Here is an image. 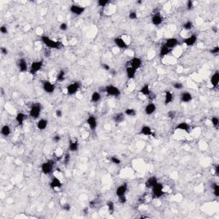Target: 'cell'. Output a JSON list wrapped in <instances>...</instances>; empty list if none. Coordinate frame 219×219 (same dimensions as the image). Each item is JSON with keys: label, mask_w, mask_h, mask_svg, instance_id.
<instances>
[{"label": "cell", "mask_w": 219, "mask_h": 219, "mask_svg": "<svg viewBox=\"0 0 219 219\" xmlns=\"http://www.w3.org/2000/svg\"><path fill=\"white\" fill-rule=\"evenodd\" d=\"M41 42L44 44V45L49 48V49H57V50H59L63 47V44L61 43L60 41H57V40H54L52 39H51L50 37L46 36V35H43L41 36Z\"/></svg>", "instance_id": "6da1fadb"}, {"label": "cell", "mask_w": 219, "mask_h": 219, "mask_svg": "<svg viewBox=\"0 0 219 219\" xmlns=\"http://www.w3.org/2000/svg\"><path fill=\"white\" fill-rule=\"evenodd\" d=\"M151 198L153 199H160L161 197L164 195L165 192H164V186L163 183L158 181L152 188H151Z\"/></svg>", "instance_id": "7a4b0ae2"}, {"label": "cell", "mask_w": 219, "mask_h": 219, "mask_svg": "<svg viewBox=\"0 0 219 219\" xmlns=\"http://www.w3.org/2000/svg\"><path fill=\"white\" fill-rule=\"evenodd\" d=\"M55 161L54 160H47L41 164V172L44 175H51L54 170Z\"/></svg>", "instance_id": "3957f363"}, {"label": "cell", "mask_w": 219, "mask_h": 219, "mask_svg": "<svg viewBox=\"0 0 219 219\" xmlns=\"http://www.w3.org/2000/svg\"><path fill=\"white\" fill-rule=\"evenodd\" d=\"M42 111V105L39 103L33 104L29 110V116L33 119H38Z\"/></svg>", "instance_id": "277c9868"}, {"label": "cell", "mask_w": 219, "mask_h": 219, "mask_svg": "<svg viewBox=\"0 0 219 219\" xmlns=\"http://www.w3.org/2000/svg\"><path fill=\"white\" fill-rule=\"evenodd\" d=\"M80 89H81V83L78 81H74L67 86L66 92L69 96H73V95H76Z\"/></svg>", "instance_id": "5b68a950"}, {"label": "cell", "mask_w": 219, "mask_h": 219, "mask_svg": "<svg viewBox=\"0 0 219 219\" xmlns=\"http://www.w3.org/2000/svg\"><path fill=\"white\" fill-rule=\"evenodd\" d=\"M105 92L107 95L111 96V97H119L121 95L120 89L114 85H107L105 87Z\"/></svg>", "instance_id": "8992f818"}, {"label": "cell", "mask_w": 219, "mask_h": 219, "mask_svg": "<svg viewBox=\"0 0 219 219\" xmlns=\"http://www.w3.org/2000/svg\"><path fill=\"white\" fill-rule=\"evenodd\" d=\"M43 64H44L43 60L34 61V62H33V63H31L30 68H29V72H30L31 75L34 76L35 74H37L39 71L42 68Z\"/></svg>", "instance_id": "52a82bcc"}, {"label": "cell", "mask_w": 219, "mask_h": 219, "mask_svg": "<svg viewBox=\"0 0 219 219\" xmlns=\"http://www.w3.org/2000/svg\"><path fill=\"white\" fill-rule=\"evenodd\" d=\"M86 9L81 5H78V4H72L69 7V11L76 15H81L85 12Z\"/></svg>", "instance_id": "ba28073f"}, {"label": "cell", "mask_w": 219, "mask_h": 219, "mask_svg": "<svg viewBox=\"0 0 219 219\" xmlns=\"http://www.w3.org/2000/svg\"><path fill=\"white\" fill-rule=\"evenodd\" d=\"M42 88H43V90L45 91L46 93L51 94V93L54 92V91L56 89V87H55V85L52 82H51L49 81H45L42 83Z\"/></svg>", "instance_id": "9c48e42d"}, {"label": "cell", "mask_w": 219, "mask_h": 219, "mask_svg": "<svg viewBox=\"0 0 219 219\" xmlns=\"http://www.w3.org/2000/svg\"><path fill=\"white\" fill-rule=\"evenodd\" d=\"M129 189V186L127 183H122L120 186H118L116 189V195L117 197H121L126 195Z\"/></svg>", "instance_id": "30bf717a"}, {"label": "cell", "mask_w": 219, "mask_h": 219, "mask_svg": "<svg viewBox=\"0 0 219 219\" xmlns=\"http://www.w3.org/2000/svg\"><path fill=\"white\" fill-rule=\"evenodd\" d=\"M129 66H131L132 68H134L135 69H136V70H138L139 68L142 66V60H141L140 57H135L131 58V59L129 61Z\"/></svg>", "instance_id": "8fae6325"}, {"label": "cell", "mask_w": 219, "mask_h": 219, "mask_svg": "<svg viewBox=\"0 0 219 219\" xmlns=\"http://www.w3.org/2000/svg\"><path fill=\"white\" fill-rule=\"evenodd\" d=\"M87 124L89 127V129L94 131L98 127V122L94 116H89L87 119Z\"/></svg>", "instance_id": "7c38bea8"}, {"label": "cell", "mask_w": 219, "mask_h": 219, "mask_svg": "<svg viewBox=\"0 0 219 219\" xmlns=\"http://www.w3.org/2000/svg\"><path fill=\"white\" fill-rule=\"evenodd\" d=\"M197 35L196 34H192L187 38H184L182 39V43L185 44L187 46H193L196 44L197 42Z\"/></svg>", "instance_id": "4fadbf2b"}, {"label": "cell", "mask_w": 219, "mask_h": 219, "mask_svg": "<svg viewBox=\"0 0 219 219\" xmlns=\"http://www.w3.org/2000/svg\"><path fill=\"white\" fill-rule=\"evenodd\" d=\"M164 45L167 46L169 49L172 50V49H174V48L177 47V46L179 45V40H178L176 38H174V37L167 39Z\"/></svg>", "instance_id": "5bb4252c"}, {"label": "cell", "mask_w": 219, "mask_h": 219, "mask_svg": "<svg viewBox=\"0 0 219 219\" xmlns=\"http://www.w3.org/2000/svg\"><path fill=\"white\" fill-rule=\"evenodd\" d=\"M114 43L117 48H119L120 50H125L128 48V44L126 43V41L122 38V37H116L114 39Z\"/></svg>", "instance_id": "9a60e30c"}, {"label": "cell", "mask_w": 219, "mask_h": 219, "mask_svg": "<svg viewBox=\"0 0 219 219\" xmlns=\"http://www.w3.org/2000/svg\"><path fill=\"white\" fill-rule=\"evenodd\" d=\"M180 100L181 103H190L193 100V95L189 92H182L180 95Z\"/></svg>", "instance_id": "2e32d148"}, {"label": "cell", "mask_w": 219, "mask_h": 219, "mask_svg": "<svg viewBox=\"0 0 219 219\" xmlns=\"http://www.w3.org/2000/svg\"><path fill=\"white\" fill-rule=\"evenodd\" d=\"M190 125L189 123H188L187 122H181L180 123H178L175 127V129L176 130H180V131H183V132H186L189 134L190 133Z\"/></svg>", "instance_id": "e0dca14e"}, {"label": "cell", "mask_w": 219, "mask_h": 219, "mask_svg": "<svg viewBox=\"0 0 219 219\" xmlns=\"http://www.w3.org/2000/svg\"><path fill=\"white\" fill-rule=\"evenodd\" d=\"M140 134L141 135L145 136H154L155 137V134L153 133L152 129H151V127L147 126V125H143L141 127V129L140 130Z\"/></svg>", "instance_id": "ac0fdd59"}, {"label": "cell", "mask_w": 219, "mask_h": 219, "mask_svg": "<svg viewBox=\"0 0 219 219\" xmlns=\"http://www.w3.org/2000/svg\"><path fill=\"white\" fill-rule=\"evenodd\" d=\"M151 23L154 26H159L161 25L163 22H164V18L163 16L160 15V13H155L154 15L151 16Z\"/></svg>", "instance_id": "d6986e66"}, {"label": "cell", "mask_w": 219, "mask_h": 219, "mask_svg": "<svg viewBox=\"0 0 219 219\" xmlns=\"http://www.w3.org/2000/svg\"><path fill=\"white\" fill-rule=\"evenodd\" d=\"M63 186V183L59 178L57 177H53L52 181H50V188L53 190H56L57 188H60Z\"/></svg>", "instance_id": "ffe728a7"}, {"label": "cell", "mask_w": 219, "mask_h": 219, "mask_svg": "<svg viewBox=\"0 0 219 219\" xmlns=\"http://www.w3.org/2000/svg\"><path fill=\"white\" fill-rule=\"evenodd\" d=\"M157 110V106L153 103V102H150L149 104H147L146 107H145V113L147 116H151Z\"/></svg>", "instance_id": "44dd1931"}, {"label": "cell", "mask_w": 219, "mask_h": 219, "mask_svg": "<svg viewBox=\"0 0 219 219\" xmlns=\"http://www.w3.org/2000/svg\"><path fill=\"white\" fill-rule=\"evenodd\" d=\"M174 94L173 92H171L170 91H166L164 92V105H168L170 103H172L174 101Z\"/></svg>", "instance_id": "7402d4cb"}, {"label": "cell", "mask_w": 219, "mask_h": 219, "mask_svg": "<svg viewBox=\"0 0 219 219\" xmlns=\"http://www.w3.org/2000/svg\"><path fill=\"white\" fill-rule=\"evenodd\" d=\"M210 83L212 85L213 87H215V88H217L218 87V84H219V71L218 70H217L213 75L211 77V79H210Z\"/></svg>", "instance_id": "603a6c76"}, {"label": "cell", "mask_w": 219, "mask_h": 219, "mask_svg": "<svg viewBox=\"0 0 219 219\" xmlns=\"http://www.w3.org/2000/svg\"><path fill=\"white\" fill-rule=\"evenodd\" d=\"M18 68L21 73H25L28 71V63L25 58L22 57L18 60Z\"/></svg>", "instance_id": "cb8c5ba5"}, {"label": "cell", "mask_w": 219, "mask_h": 219, "mask_svg": "<svg viewBox=\"0 0 219 219\" xmlns=\"http://www.w3.org/2000/svg\"><path fill=\"white\" fill-rule=\"evenodd\" d=\"M151 92H151V87H150L149 84H145V85H143L141 87V88L140 89V93L141 95L145 96V97H147V98L150 96V94H151Z\"/></svg>", "instance_id": "d4e9b609"}, {"label": "cell", "mask_w": 219, "mask_h": 219, "mask_svg": "<svg viewBox=\"0 0 219 219\" xmlns=\"http://www.w3.org/2000/svg\"><path fill=\"white\" fill-rule=\"evenodd\" d=\"M126 115L123 113V112H117V113L114 114L112 118H113L114 122L116 123V124H119V123H122L123 122L125 121V116Z\"/></svg>", "instance_id": "484cf974"}, {"label": "cell", "mask_w": 219, "mask_h": 219, "mask_svg": "<svg viewBox=\"0 0 219 219\" xmlns=\"http://www.w3.org/2000/svg\"><path fill=\"white\" fill-rule=\"evenodd\" d=\"M159 181L158 178L156 176H150L146 181V183H145V186L146 188L148 189H151L157 182Z\"/></svg>", "instance_id": "4316f807"}, {"label": "cell", "mask_w": 219, "mask_h": 219, "mask_svg": "<svg viewBox=\"0 0 219 219\" xmlns=\"http://www.w3.org/2000/svg\"><path fill=\"white\" fill-rule=\"evenodd\" d=\"M27 117H28V116L25 113L19 112V113L16 114V116H15V122H17V124L19 126H22V125H23V122L27 119Z\"/></svg>", "instance_id": "83f0119b"}, {"label": "cell", "mask_w": 219, "mask_h": 219, "mask_svg": "<svg viewBox=\"0 0 219 219\" xmlns=\"http://www.w3.org/2000/svg\"><path fill=\"white\" fill-rule=\"evenodd\" d=\"M79 142L77 140H70L69 143H68V150L70 152H76L79 150Z\"/></svg>", "instance_id": "f1b7e54d"}, {"label": "cell", "mask_w": 219, "mask_h": 219, "mask_svg": "<svg viewBox=\"0 0 219 219\" xmlns=\"http://www.w3.org/2000/svg\"><path fill=\"white\" fill-rule=\"evenodd\" d=\"M136 72H137V70L134 68H132L131 66H127V68H126V76H127L129 80H133V79L135 78Z\"/></svg>", "instance_id": "f546056e"}, {"label": "cell", "mask_w": 219, "mask_h": 219, "mask_svg": "<svg viewBox=\"0 0 219 219\" xmlns=\"http://www.w3.org/2000/svg\"><path fill=\"white\" fill-rule=\"evenodd\" d=\"M171 52V50L169 49L167 46L164 45H163L160 47V51H159V57L160 58H164L166 56H168L170 53Z\"/></svg>", "instance_id": "4dcf8cb0"}, {"label": "cell", "mask_w": 219, "mask_h": 219, "mask_svg": "<svg viewBox=\"0 0 219 219\" xmlns=\"http://www.w3.org/2000/svg\"><path fill=\"white\" fill-rule=\"evenodd\" d=\"M48 126V120H46L45 118H41L39 119L37 122V129L39 130H45Z\"/></svg>", "instance_id": "1f68e13d"}, {"label": "cell", "mask_w": 219, "mask_h": 219, "mask_svg": "<svg viewBox=\"0 0 219 219\" xmlns=\"http://www.w3.org/2000/svg\"><path fill=\"white\" fill-rule=\"evenodd\" d=\"M10 134H11V129L9 125L5 124V125L2 126V128H1V135H2L4 136V137H8V136L10 135Z\"/></svg>", "instance_id": "d6a6232c"}, {"label": "cell", "mask_w": 219, "mask_h": 219, "mask_svg": "<svg viewBox=\"0 0 219 219\" xmlns=\"http://www.w3.org/2000/svg\"><path fill=\"white\" fill-rule=\"evenodd\" d=\"M101 99V94L98 91H95L91 95V102L92 103H98Z\"/></svg>", "instance_id": "836d02e7"}, {"label": "cell", "mask_w": 219, "mask_h": 219, "mask_svg": "<svg viewBox=\"0 0 219 219\" xmlns=\"http://www.w3.org/2000/svg\"><path fill=\"white\" fill-rule=\"evenodd\" d=\"M65 71L63 70V69H62L60 70L58 73H57V77H56V80H57V82H63V81H65Z\"/></svg>", "instance_id": "e575fe53"}, {"label": "cell", "mask_w": 219, "mask_h": 219, "mask_svg": "<svg viewBox=\"0 0 219 219\" xmlns=\"http://www.w3.org/2000/svg\"><path fill=\"white\" fill-rule=\"evenodd\" d=\"M124 114L127 116H131V117H134V116H135L136 114V111L134 109V108H127L126 110H125V111H124Z\"/></svg>", "instance_id": "d590c367"}, {"label": "cell", "mask_w": 219, "mask_h": 219, "mask_svg": "<svg viewBox=\"0 0 219 219\" xmlns=\"http://www.w3.org/2000/svg\"><path fill=\"white\" fill-rule=\"evenodd\" d=\"M106 206H107L108 212L110 213H113L115 212V204L112 200H108L106 202Z\"/></svg>", "instance_id": "8d00e7d4"}, {"label": "cell", "mask_w": 219, "mask_h": 219, "mask_svg": "<svg viewBox=\"0 0 219 219\" xmlns=\"http://www.w3.org/2000/svg\"><path fill=\"white\" fill-rule=\"evenodd\" d=\"M212 188L213 191V194L215 195V197L218 198L219 197V185L218 183H212Z\"/></svg>", "instance_id": "74e56055"}, {"label": "cell", "mask_w": 219, "mask_h": 219, "mask_svg": "<svg viewBox=\"0 0 219 219\" xmlns=\"http://www.w3.org/2000/svg\"><path fill=\"white\" fill-rule=\"evenodd\" d=\"M182 28H183V29H184V30H186V31L191 30V29L194 28V23H193L192 21H187L186 23L183 24Z\"/></svg>", "instance_id": "f35d334b"}, {"label": "cell", "mask_w": 219, "mask_h": 219, "mask_svg": "<svg viewBox=\"0 0 219 219\" xmlns=\"http://www.w3.org/2000/svg\"><path fill=\"white\" fill-rule=\"evenodd\" d=\"M211 122H212V126L216 129L218 128L219 125V118L218 116H212V119H211Z\"/></svg>", "instance_id": "ab89813d"}, {"label": "cell", "mask_w": 219, "mask_h": 219, "mask_svg": "<svg viewBox=\"0 0 219 219\" xmlns=\"http://www.w3.org/2000/svg\"><path fill=\"white\" fill-rule=\"evenodd\" d=\"M172 86H173L174 89H175V90H181V89H183V87H184L183 83L179 82V81H175V82H173Z\"/></svg>", "instance_id": "60d3db41"}, {"label": "cell", "mask_w": 219, "mask_h": 219, "mask_svg": "<svg viewBox=\"0 0 219 219\" xmlns=\"http://www.w3.org/2000/svg\"><path fill=\"white\" fill-rule=\"evenodd\" d=\"M176 114L177 112L174 111V110H171V111H168V113H167V117L169 118V119H171V120H173L175 118V116H176Z\"/></svg>", "instance_id": "b9f144b4"}, {"label": "cell", "mask_w": 219, "mask_h": 219, "mask_svg": "<svg viewBox=\"0 0 219 219\" xmlns=\"http://www.w3.org/2000/svg\"><path fill=\"white\" fill-rule=\"evenodd\" d=\"M98 5L99 7H105L106 5H108L109 4H111V1L110 0H98L97 2Z\"/></svg>", "instance_id": "7bdbcfd3"}, {"label": "cell", "mask_w": 219, "mask_h": 219, "mask_svg": "<svg viewBox=\"0 0 219 219\" xmlns=\"http://www.w3.org/2000/svg\"><path fill=\"white\" fill-rule=\"evenodd\" d=\"M111 162L114 164H116V165H119V164H121L122 161L121 159H119V158H117L116 156H112V157H111Z\"/></svg>", "instance_id": "ee69618b"}, {"label": "cell", "mask_w": 219, "mask_h": 219, "mask_svg": "<svg viewBox=\"0 0 219 219\" xmlns=\"http://www.w3.org/2000/svg\"><path fill=\"white\" fill-rule=\"evenodd\" d=\"M63 164H65V165H67L68 164V163H69V161H70V154L67 152L64 156H63Z\"/></svg>", "instance_id": "f6af8a7d"}, {"label": "cell", "mask_w": 219, "mask_h": 219, "mask_svg": "<svg viewBox=\"0 0 219 219\" xmlns=\"http://www.w3.org/2000/svg\"><path fill=\"white\" fill-rule=\"evenodd\" d=\"M129 19H131V20H135V19H137V17H138L137 12H136L135 10H132V11H130L129 14Z\"/></svg>", "instance_id": "bcb514c9"}, {"label": "cell", "mask_w": 219, "mask_h": 219, "mask_svg": "<svg viewBox=\"0 0 219 219\" xmlns=\"http://www.w3.org/2000/svg\"><path fill=\"white\" fill-rule=\"evenodd\" d=\"M62 209H63L64 212H68L70 210H71V205H70V204H68V203H65V204H63L62 205Z\"/></svg>", "instance_id": "7dc6e473"}, {"label": "cell", "mask_w": 219, "mask_h": 219, "mask_svg": "<svg viewBox=\"0 0 219 219\" xmlns=\"http://www.w3.org/2000/svg\"><path fill=\"white\" fill-rule=\"evenodd\" d=\"M194 8V4L192 0H188L187 2V9L188 10H192Z\"/></svg>", "instance_id": "c3c4849f"}, {"label": "cell", "mask_w": 219, "mask_h": 219, "mask_svg": "<svg viewBox=\"0 0 219 219\" xmlns=\"http://www.w3.org/2000/svg\"><path fill=\"white\" fill-rule=\"evenodd\" d=\"M210 53L212 55H218L219 53V46L218 45H216L215 47H213L212 49L210 50Z\"/></svg>", "instance_id": "681fc988"}, {"label": "cell", "mask_w": 219, "mask_h": 219, "mask_svg": "<svg viewBox=\"0 0 219 219\" xmlns=\"http://www.w3.org/2000/svg\"><path fill=\"white\" fill-rule=\"evenodd\" d=\"M68 24L66 23H62L59 26V29L61 31H66L68 29Z\"/></svg>", "instance_id": "f907efd6"}, {"label": "cell", "mask_w": 219, "mask_h": 219, "mask_svg": "<svg viewBox=\"0 0 219 219\" xmlns=\"http://www.w3.org/2000/svg\"><path fill=\"white\" fill-rule=\"evenodd\" d=\"M0 33H1L2 34H7L8 33L7 27L4 26V25L1 26V27H0Z\"/></svg>", "instance_id": "816d5d0a"}, {"label": "cell", "mask_w": 219, "mask_h": 219, "mask_svg": "<svg viewBox=\"0 0 219 219\" xmlns=\"http://www.w3.org/2000/svg\"><path fill=\"white\" fill-rule=\"evenodd\" d=\"M118 200H119L120 204H126V203H127V198H126V195H124V196L118 197Z\"/></svg>", "instance_id": "f5cc1de1"}, {"label": "cell", "mask_w": 219, "mask_h": 219, "mask_svg": "<svg viewBox=\"0 0 219 219\" xmlns=\"http://www.w3.org/2000/svg\"><path fill=\"white\" fill-rule=\"evenodd\" d=\"M52 140L55 142V143H58V142H60L61 140V136L58 135H54L52 138Z\"/></svg>", "instance_id": "db71d44e"}, {"label": "cell", "mask_w": 219, "mask_h": 219, "mask_svg": "<svg viewBox=\"0 0 219 219\" xmlns=\"http://www.w3.org/2000/svg\"><path fill=\"white\" fill-rule=\"evenodd\" d=\"M102 68H103V69H105V70H106V71H111V66L109 65V64H107V63H103L102 64Z\"/></svg>", "instance_id": "11a10c76"}, {"label": "cell", "mask_w": 219, "mask_h": 219, "mask_svg": "<svg viewBox=\"0 0 219 219\" xmlns=\"http://www.w3.org/2000/svg\"><path fill=\"white\" fill-rule=\"evenodd\" d=\"M0 52H1V53H2V55H4V56H6V55L8 54L7 48H5V47H1Z\"/></svg>", "instance_id": "9f6ffc18"}, {"label": "cell", "mask_w": 219, "mask_h": 219, "mask_svg": "<svg viewBox=\"0 0 219 219\" xmlns=\"http://www.w3.org/2000/svg\"><path fill=\"white\" fill-rule=\"evenodd\" d=\"M55 113H56V116L57 117H62L63 116V111H62V110H60V109H57Z\"/></svg>", "instance_id": "6f0895ef"}, {"label": "cell", "mask_w": 219, "mask_h": 219, "mask_svg": "<svg viewBox=\"0 0 219 219\" xmlns=\"http://www.w3.org/2000/svg\"><path fill=\"white\" fill-rule=\"evenodd\" d=\"M45 56L46 57H49L51 56V49L49 48H46L45 50Z\"/></svg>", "instance_id": "680465c9"}, {"label": "cell", "mask_w": 219, "mask_h": 219, "mask_svg": "<svg viewBox=\"0 0 219 219\" xmlns=\"http://www.w3.org/2000/svg\"><path fill=\"white\" fill-rule=\"evenodd\" d=\"M215 175H216L217 176H218L219 175V165L218 164H217L216 167H215Z\"/></svg>", "instance_id": "91938a15"}, {"label": "cell", "mask_w": 219, "mask_h": 219, "mask_svg": "<svg viewBox=\"0 0 219 219\" xmlns=\"http://www.w3.org/2000/svg\"><path fill=\"white\" fill-rule=\"evenodd\" d=\"M111 76H116L117 75V72H116V70H115V69H111Z\"/></svg>", "instance_id": "94428289"}, {"label": "cell", "mask_w": 219, "mask_h": 219, "mask_svg": "<svg viewBox=\"0 0 219 219\" xmlns=\"http://www.w3.org/2000/svg\"><path fill=\"white\" fill-rule=\"evenodd\" d=\"M212 30L214 31L215 33H218V28H217L216 27H213V28H212Z\"/></svg>", "instance_id": "6125c7cd"}, {"label": "cell", "mask_w": 219, "mask_h": 219, "mask_svg": "<svg viewBox=\"0 0 219 219\" xmlns=\"http://www.w3.org/2000/svg\"><path fill=\"white\" fill-rule=\"evenodd\" d=\"M140 218H149V217H147V216H141L140 217Z\"/></svg>", "instance_id": "be15d7a7"}, {"label": "cell", "mask_w": 219, "mask_h": 219, "mask_svg": "<svg viewBox=\"0 0 219 219\" xmlns=\"http://www.w3.org/2000/svg\"><path fill=\"white\" fill-rule=\"evenodd\" d=\"M137 4H142V1H138Z\"/></svg>", "instance_id": "e7e4bbea"}]
</instances>
